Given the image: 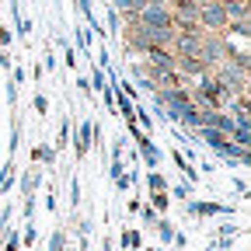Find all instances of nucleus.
<instances>
[{
	"instance_id": "obj_1",
	"label": "nucleus",
	"mask_w": 251,
	"mask_h": 251,
	"mask_svg": "<svg viewBox=\"0 0 251 251\" xmlns=\"http://www.w3.org/2000/svg\"><path fill=\"white\" fill-rule=\"evenodd\" d=\"M129 21H136V25H143V28H157V31H168V28H175L168 4H143L136 14H129Z\"/></svg>"
},
{
	"instance_id": "obj_2",
	"label": "nucleus",
	"mask_w": 251,
	"mask_h": 251,
	"mask_svg": "<svg viewBox=\"0 0 251 251\" xmlns=\"http://www.w3.org/2000/svg\"><path fill=\"white\" fill-rule=\"evenodd\" d=\"M199 28H206V31L227 28V11H224L220 0H206V4H199Z\"/></svg>"
},
{
	"instance_id": "obj_3",
	"label": "nucleus",
	"mask_w": 251,
	"mask_h": 251,
	"mask_svg": "<svg viewBox=\"0 0 251 251\" xmlns=\"http://www.w3.org/2000/svg\"><path fill=\"white\" fill-rule=\"evenodd\" d=\"M171 21H175V28H199V7L196 4H175Z\"/></svg>"
},
{
	"instance_id": "obj_4",
	"label": "nucleus",
	"mask_w": 251,
	"mask_h": 251,
	"mask_svg": "<svg viewBox=\"0 0 251 251\" xmlns=\"http://www.w3.org/2000/svg\"><path fill=\"white\" fill-rule=\"evenodd\" d=\"M147 56H150V67L153 70H175V59H178L168 46H150Z\"/></svg>"
},
{
	"instance_id": "obj_5",
	"label": "nucleus",
	"mask_w": 251,
	"mask_h": 251,
	"mask_svg": "<svg viewBox=\"0 0 251 251\" xmlns=\"http://www.w3.org/2000/svg\"><path fill=\"white\" fill-rule=\"evenodd\" d=\"M175 70H178V74H188V77H199V74L209 70V63H206L202 56H178V59H175Z\"/></svg>"
},
{
	"instance_id": "obj_6",
	"label": "nucleus",
	"mask_w": 251,
	"mask_h": 251,
	"mask_svg": "<svg viewBox=\"0 0 251 251\" xmlns=\"http://www.w3.org/2000/svg\"><path fill=\"white\" fill-rule=\"evenodd\" d=\"M227 11V21H237V18H248V0H220Z\"/></svg>"
},
{
	"instance_id": "obj_7",
	"label": "nucleus",
	"mask_w": 251,
	"mask_h": 251,
	"mask_svg": "<svg viewBox=\"0 0 251 251\" xmlns=\"http://www.w3.org/2000/svg\"><path fill=\"white\" fill-rule=\"evenodd\" d=\"M115 4H119V7H122L126 14H136V11L143 7V0H115Z\"/></svg>"
},
{
	"instance_id": "obj_8",
	"label": "nucleus",
	"mask_w": 251,
	"mask_h": 251,
	"mask_svg": "<svg viewBox=\"0 0 251 251\" xmlns=\"http://www.w3.org/2000/svg\"><path fill=\"white\" fill-rule=\"evenodd\" d=\"M202 133H206V140H209L213 147H227V143H224V133H216V129H206V126H202Z\"/></svg>"
},
{
	"instance_id": "obj_9",
	"label": "nucleus",
	"mask_w": 251,
	"mask_h": 251,
	"mask_svg": "<svg viewBox=\"0 0 251 251\" xmlns=\"http://www.w3.org/2000/svg\"><path fill=\"white\" fill-rule=\"evenodd\" d=\"M181 4H196L199 7V4H206V0H181Z\"/></svg>"
}]
</instances>
